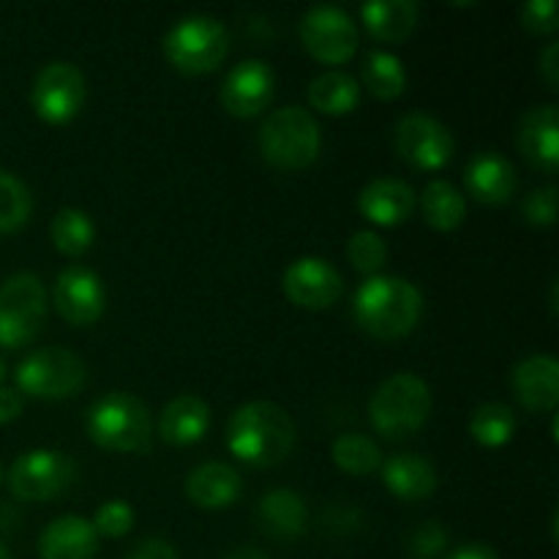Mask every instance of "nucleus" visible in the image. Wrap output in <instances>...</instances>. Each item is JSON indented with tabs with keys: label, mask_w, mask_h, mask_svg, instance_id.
Here are the masks:
<instances>
[{
	"label": "nucleus",
	"mask_w": 559,
	"mask_h": 559,
	"mask_svg": "<svg viewBox=\"0 0 559 559\" xmlns=\"http://www.w3.org/2000/svg\"><path fill=\"white\" fill-rule=\"evenodd\" d=\"M295 420L273 402H249L227 424V451L251 467H276L295 448Z\"/></svg>",
	"instance_id": "obj_1"
},
{
	"label": "nucleus",
	"mask_w": 559,
	"mask_h": 559,
	"mask_svg": "<svg viewBox=\"0 0 559 559\" xmlns=\"http://www.w3.org/2000/svg\"><path fill=\"white\" fill-rule=\"evenodd\" d=\"M353 311L369 336L393 342L418 328L424 317V295L407 278L369 276L355 289Z\"/></svg>",
	"instance_id": "obj_2"
},
{
	"label": "nucleus",
	"mask_w": 559,
	"mask_h": 559,
	"mask_svg": "<svg viewBox=\"0 0 559 559\" xmlns=\"http://www.w3.org/2000/svg\"><path fill=\"white\" fill-rule=\"evenodd\" d=\"M85 431L91 442L112 453L147 451L153 435L151 409L134 393L112 391L87 409Z\"/></svg>",
	"instance_id": "obj_3"
},
{
	"label": "nucleus",
	"mask_w": 559,
	"mask_h": 559,
	"mask_svg": "<svg viewBox=\"0 0 559 559\" xmlns=\"http://www.w3.org/2000/svg\"><path fill=\"white\" fill-rule=\"evenodd\" d=\"M431 388L413 371L391 374L374 391L369 402V418L377 435L385 440H404L424 429L431 415Z\"/></svg>",
	"instance_id": "obj_4"
},
{
	"label": "nucleus",
	"mask_w": 559,
	"mask_h": 559,
	"mask_svg": "<svg viewBox=\"0 0 559 559\" xmlns=\"http://www.w3.org/2000/svg\"><path fill=\"white\" fill-rule=\"evenodd\" d=\"M260 153L276 169H304L314 164L322 147V129L304 107L273 109L260 126Z\"/></svg>",
	"instance_id": "obj_5"
},
{
	"label": "nucleus",
	"mask_w": 559,
	"mask_h": 559,
	"mask_svg": "<svg viewBox=\"0 0 559 559\" xmlns=\"http://www.w3.org/2000/svg\"><path fill=\"white\" fill-rule=\"evenodd\" d=\"M227 52V25L211 14L180 16L164 36V55L183 74H207L222 66Z\"/></svg>",
	"instance_id": "obj_6"
},
{
	"label": "nucleus",
	"mask_w": 559,
	"mask_h": 559,
	"mask_svg": "<svg viewBox=\"0 0 559 559\" xmlns=\"http://www.w3.org/2000/svg\"><path fill=\"white\" fill-rule=\"evenodd\" d=\"M47 289L36 273H14L0 284V347L31 344L47 320Z\"/></svg>",
	"instance_id": "obj_7"
},
{
	"label": "nucleus",
	"mask_w": 559,
	"mask_h": 559,
	"mask_svg": "<svg viewBox=\"0 0 559 559\" xmlns=\"http://www.w3.org/2000/svg\"><path fill=\"white\" fill-rule=\"evenodd\" d=\"M85 364L66 347H44L27 355L14 371L16 391L33 399H69L85 385Z\"/></svg>",
	"instance_id": "obj_8"
},
{
	"label": "nucleus",
	"mask_w": 559,
	"mask_h": 559,
	"mask_svg": "<svg viewBox=\"0 0 559 559\" xmlns=\"http://www.w3.org/2000/svg\"><path fill=\"white\" fill-rule=\"evenodd\" d=\"M76 478V464L69 453L52 448L27 451L11 464L9 489L16 500L47 502L63 495Z\"/></svg>",
	"instance_id": "obj_9"
},
{
	"label": "nucleus",
	"mask_w": 559,
	"mask_h": 559,
	"mask_svg": "<svg viewBox=\"0 0 559 559\" xmlns=\"http://www.w3.org/2000/svg\"><path fill=\"white\" fill-rule=\"evenodd\" d=\"M87 98L85 74L69 60H52L36 74L31 87V107L44 123L66 126L82 112Z\"/></svg>",
	"instance_id": "obj_10"
},
{
	"label": "nucleus",
	"mask_w": 559,
	"mask_h": 559,
	"mask_svg": "<svg viewBox=\"0 0 559 559\" xmlns=\"http://www.w3.org/2000/svg\"><path fill=\"white\" fill-rule=\"evenodd\" d=\"M298 33L306 52L325 66L349 63L355 52H358V25L338 5H311L300 16Z\"/></svg>",
	"instance_id": "obj_11"
},
{
	"label": "nucleus",
	"mask_w": 559,
	"mask_h": 559,
	"mask_svg": "<svg viewBox=\"0 0 559 559\" xmlns=\"http://www.w3.org/2000/svg\"><path fill=\"white\" fill-rule=\"evenodd\" d=\"M396 151L420 173H440L451 164L456 140L451 129L426 112H409L396 123Z\"/></svg>",
	"instance_id": "obj_12"
},
{
	"label": "nucleus",
	"mask_w": 559,
	"mask_h": 559,
	"mask_svg": "<svg viewBox=\"0 0 559 559\" xmlns=\"http://www.w3.org/2000/svg\"><path fill=\"white\" fill-rule=\"evenodd\" d=\"M52 300L58 314L69 325L87 328L102 320L107 309V289L96 271L85 265H69L55 278Z\"/></svg>",
	"instance_id": "obj_13"
},
{
	"label": "nucleus",
	"mask_w": 559,
	"mask_h": 559,
	"mask_svg": "<svg viewBox=\"0 0 559 559\" xmlns=\"http://www.w3.org/2000/svg\"><path fill=\"white\" fill-rule=\"evenodd\" d=\"M284 295L309 311L328 309L344 293V278L333 262L322 257H300L284 271Z\"/></svg>",
	"instance_id": "obj_14"
},
{
	"label": "nucleus",
	"mask_w": 559,
	"mask_h": 559,
	"mask_svg": "<svg viewBox=\"0 0 559 559\" xmlns=\"http://www.w3.org/2000/svg\"><path fill=\"white\" fill-rule=\"evenodd\" d=\"M276 93V74L260 58H249L235 66L222 85V104L235 118H254L271 104Z\"/></svg>",
	"instance_id": "obj_15"
},
{
	"label": "nucleus",
	"mask_w": 559,
	"mask_h": 559,
	"mask_svg": "<svg viewBox=\"0 0 559 559\" xmlns=\"http://www.w3.org/2000/svg\"><path fill=\"white\" fill-rule=\"evenodd\" d=\"M516 142L522 156L533 167L555 175L559 169V107L557 104H540L527 109L519 120Z\"/></svg>",
	"instance_id": "obj_16"
},
{
	"label": "nucleus",
	"mask_w": 559,
	"mask_h": 559,
	"mask_svg": "<svg viewBox=\"0 0 559 559\" xmlns=\"http://www.w3.org/2000/svg\"><path fill=\"white\" fill-rule=\"evenodd\" d=\"M513 396L530 413H555L559 402V360L555 355H530L511 371Z\"/></svg>",
	"instance_id": "obj_17"
},
{
	"label": "nucleus",
	"mask_w": 559,
	"mask_h": 559,
	"mask_svg": "<svg viewBox=\"0 0 559 559\" xmlns=\"http://www.w3.org/2000/svg\"><path fill=\"white\" fill-rule=\"evenodd\" d=\"M464 186L480 205H506L516 194V167L497 151H480L464 167Z\"/></svg>",
	"instance_id": "obj_18"
},
{
	"label": "nucleus",
	"mask_w": 559,
	"mask_h": 559,
	"mask_svg": "<svg viewBox=\"0 0 559 559\" xmlns=\"http://www.w3.org/2000/svg\"><path fill=\"white\" fill-rule=\"evenodd\" d=\"M418 197L407 180L377 178L358 194V211L377 227H399L413 216Z\"/></svg>",
	"instance_id": "obj_19"
},
{
	"label": "nucleus",
	"mask_w": 559,
	"mask_h": 559,
	"mask_svg": "<svg viewBox=\"0 0 559 559\" xmlns=\"http://www.w3.org/2000/svg\"><path fill=\"white\" fill-rule=\"evenodd\" d=\"M243 491V480L233 464L224 462H205L194 467L186 478V497L191 506L202 511H224L235 506Z\"/></svg>",
	"instance_id": "obj_20"
},
{
	"label": "nucleus",
	"mask_w": 559,
	"mask_h": 559,
	"mask_svg": "<svg viewBox=\"0 0 559 559\" xmlns=\"http://www.w3.org/2000/svg\"><path fill=\"white\" fill-rule=\"evenodd\" d=\"M207 429H211V407H207L205 399L194 396V393L175 396L158 418L162 440L178 448L197 445L207 435Z\"/></svg>",
	"instance_id": "obj_21"
},
{
	"label": "nucleus",
	"mask_w": 559,
	"mask_h": 559,
	"mask_svg": "<svg viewBox=\"0 0 559 559\" xmlns=\"http://www.w3.org/2000/svg\"><path fill=\"white\" fill-rule=\"evenodd\" d=\"M98 551V533L82 516H60L44 527L38 538L41 559H93Z\"/></svg>",
	"instance_id": "obj_22"
},
{
	"label": "nucleus",
	"mask_w": 559,
	"mask_h": 559,
	"mask_svg": "<svg viewBox=\"0 0 559 559\" xmlns=\"http://www.w3.org/2000/svg\"><path fill=\"white\" fill-rule=\"evenodd\" d=\"M257 522L273 540H295L309 530V508L293 489H271L257 506Z\"/></svg>",
	"instance_id": "obj_23"
},
{
	"label": "nucleus",
	"mask_w": 559,
	"mask_h": 559,
	"mask_svg": "<svg viewBox=\"0 0 559 559\" xmlns=\"http://www.w3.org/2000/svg\"><path fill=\"white\" fill-rule=\"evenodd\" d=\"M382 484L393 497L420 502L437 491V469L420 453H396L382 464Z\"/></svg>",
	"instance_id": "obj_24"
},
{
	"label": "nucleus",
	"mask_w": 559,
	"mask_h": 559,
	"mask_svg": "<svg viewBox=\"0 0 559 559\" xmlns=\"http://www.w3.org/2000/svg\"><path fill=\"white\" fill-rule=\"evenodd\" d=\"M420 9L415 0H374L360 5V20L366 31L385 44L407 41L418 25Z\"/></svg>",
	"instance_id": "obj_25"
},
{
	"label": "nucleus",
	"mask_w": 559,
	"mask_h": 559,
	"mask_svg": "<svg viewBox=\"0 0 559 559\" xmlns=\"http://www.w3.org/2000/svg\"><path fill=\"white\" fill-rule=\"evenodd\" d=\"M420 211H424L429 227L440 229V233H453L467 218V200L448 180H431L420 191Z\"/></svg>",
	"instance_id": "obj_26"
},
{
	"label": "nucleus",
	"mask_w": 559,
	"mask_h": 559,
	"mask_svg": "<svg viewBox=\"0 0 559 559\" xmlns=\"http://www.w3.org/2000/svg\"><path fill=\"white\" fill-rule=\"evenodd\" d=\"M309 104L322 115H349L360 104V82L347 71H325L309 85Z\"/></svg>",
	"instance_id": "obj_27"
},
{
	"label": "nucleus",
	"mask_w": 559,
	"mask_h": 559,
	"mask_svg": "<svg viewBox=\"0 0 559 559\" xmlns=\"http://www.w3.org/2000/svg\"><path fill=\"white\" fill-rule=\"evenodd\" d=\"M49 238L60 254L76 260V257L87 254L91 246L96 243V224L80 207H63L49 222Z\"/></svg>",
	"instance_id": "obj_28"
},
{
	"label": "nucleus",
	"mask_w": 559,
	"mask_h": 559,
	"mask_svg": "<svg viewBox=\"0 0 559 559\" xmlns=\"http://www.w3.org/2000/svg\"><path fill=\"white\" fill-rule=\"evenodd\" d=\"M364 87L374 98L393 102L407 87V71L399 55L388 49H371L364 60Z\"/></svg>",
	"instance_id": "obj_29"
},
{
	"label": "nucleus",
	"mask_w": 559,
	"mask_h": 559,
	"mask_svg": "<svg viewBox=\"0 0 559 559\" xmlns=\"http://www.w3.org/2000/svg\"><path fill=\"white\" fill-rule=\"evenodd\" d=\"M516 413L502 402H486L473 409L467 431L478 445L484 448H506L516 435Z\"/></svg>",
	"instance_id": "obj_30"
},
{
	"label": "nucleus",
	"mask_w": 559,
	"mask_h": 559,
	"mask_svg": "<svg viewBox=\"0 0 559 559\" xmlns=\"http://www.w3.org/2000/svg\"><path fill=\"white\" fill-rule=\"evenodd\" d=\"M333 464L347 475H371L374 469L382 467V451L374 440L364 435H349L336 437L331 448Z\"/></svg>",
	"instance_id": "obj_31"
},
{
	"label": "nucleus",
	"mask_w": 559,
	"mask_h": 559,
	"mask_svg": "<svg viewBox=\"0 0 559 559\" xmlns=\"http://www.w3.org/2000/svg\"><path fill=\"white\" fill-rule=\"evenodd\" d=\"M33 211V197L16 175L0 169V233L25 227Z\"/></svg>",
	"instance_id": "obj_32"
},
{
	"label": "nucleus",
	"mask_w": 559,
	"mask_h": 559,
	"mask_svg": "<svg viewBox=\"0 0 559 559\" xmlns=\"http://www.w3.org/2000/svg\"><path fill=\"white\" fill-rule=\"evenodd\" d=\"M347 257L358 273L380 276V267L388 262V246L374 229H358L347 243Z\"/></svg>",
	"instance_id": "obj_33"
},
{
	"label": "nucleus",
	"mask_w": 559,
	"mask_h": 559,
	"mask_svg": "<svg viewBox=\"0 0 559 559\" xmlns=\"http://www.w3.org/2000/svg\"><path fill=\"white\" fill-rule=\"evenodd\" d=\"M91 524L104 538H123L134 527V508L126 500H107L96 508Z\"/></svg>",
	"instance_id": "obj_34"
},
{
	"label": "nucleus",
	"mask_w": 559,
	"mask_h": 559,
	"mask_svg": "<svg viewBox=\"0 0 559 559\" xmlns=\"http://www.w3.org/2000/svg\"><path fill=\"white\" fill-rule=\"evenodd\" d=\"M404 546L415 559H437L448 549V530L440 522H420L409 530Z\"/></svg>",
	"instance_id": "obj_35"
},
{
	"label": "nucleus",
	"mask_w": 559,
	"mask_h": 559,
	"mask_svg": "<svg viewBox=\"0 0 559 559\" xmlns=\"http://www.w3.org/2000/svg\"><path fill=\"white\" fill-rule=\"evenodd\" d=\"M557 186H540L533 189L522 202L524 222L533 227H555L557 222Z\"/></svg>",
	"instance_id": "obj_36"
},
{
	"label": "nucleus",
	"mask_w": 559,
	"mask_h": 559,
	"mask_svg": "<svg viewBox=\"0 0 559 559\" xmlns=\"http://www.w3.org/2000/svg\"><path fill=\"white\" fill-rule=\"evenodd\" d=\"M522 25L535 36H555L559 31L557 0H530L522 9Z\"/></svg>",
	"instance_id": "obj_37"
},
{
	"label": "nucleus",
	"mask_w": 559,
	"mask_h": 559,
	"mask_svg": "<svg viewBox=\"0 0 559 559\" xmlns=\"http://www.w3.org/2000/svg\"><path fill=\"white\" fill-rule=\"evenodd\" d=\"M129 559H180V555L175 551L173 544H167V540L147 538V540H142L134 551H131Z\"/></svg>",
	"instance_id": "obj_38"
},
{
	"label": "nucleus",
	"mask_w": 559,
	"mask_h": 559,
	"mask_svg": "<svg viewBox=\"0 0 559 559\" xmlns=\"http://www.w3.org/2000/svg\"><path fill=\"white\" fill-rule=\"evenodd\" d=\"M25 409V396L16 388H0V426L14 424Z\"/></svg>",
	"instance_id": "obj_39"
},
{
	"label": "nucleus",
	"mask_w": 559,
	"mask_h": 559,
	"mask_svg": "<svg viewBox=\"0 0 559 559\" xmlns=\"http://www.w3.org/2000/svg\"><path fill=\"white\" fill-rule=\"evenodd\" d=\"M540 76L549 85V91H559V41H551L549 47L540 52Z\"/></svg>",
	"instance_id": "obj_40"
},
{
	"label": "nucleus",
	"mask_w": 559,
	"mask_h": 559,
	"mask_svg": "<svg viewBox=\"0 0 559 559\" xmlns=\"http://www.w3.org/2000/svg\"><path fill=\"white\" fill-rule=\"evenodd\" d=\"M448 559H500L489 544H480V540H473V544H462L448 555Z\"/></svg>",
	"instance_id": "obj_41"
},
{
	"label": "nucleus",
	"mask_w": 559,
	"mask_h": 559,
	"mask_svg": "<svg viewBox=\"0 0 559 559\" xmlns=\"http://www.w3.org/2000/svg\"><path fill=\"white\" fill-rule=\"evenodd\" d=\"M224 559H271L267 555H262L260 549H254V546H240V549L229 551Z\"/></svg>",
	"instance_id": "obj_42"
},
{
	"label": "nucleus",
	"mask_w": 559,
	"mask_h": 559,
	"mask_svg": "<svg viewBox=\"0 0 559 559\" xmlns=\"http://www.w3.org/2000/svg\"><path fill=\"white\" fill-rule=\"evenodd\" d=\"M0 559H11V555H9V549H5L3 544H0Z\"/></svg>",
	"instance_id": "obj_43"
},
{
	"label": "nucleus",
	"mask_w": 559,
	"mask_h": 559,
	"mask_svg": "<svg viewBox=\"0 0 559 559\" xmlns=\"http://www.w3.org/2000/svg\"><path fill=\"white\" fill-rule=\"evenodd\" d=\"M3 377H5V366H3V360H0V382H3Z\"/></svg>",
	"instance_id": "obj_44"
}]
</instances>
